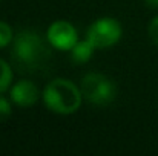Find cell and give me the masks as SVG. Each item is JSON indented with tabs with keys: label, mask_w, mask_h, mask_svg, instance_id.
Instances as JSON below:
<instances>
[{
	"label": "cell",
	"mask_w": 158,
	"mask_h": 156,
	"mask_svg": "<svg viewBox=\"0 0 158 156\" xmlns=\"http://www.w3.org/2000/svg\"><path fill=\"white\" fill-rule=\"evenodd\" d=\"M48 38H43L34 29H22L15 34L11 45L12 66L19 72H35L43 69L51 58Z\"/></svg>",
	"instance_id": "cell-1"
},
{
	"label": "cell",
	"mask_w": 158,
	"mask_h": 156,
	"mask_svg": "<svg viewBox=\"0 0 158 156\" xmlns=\"http://www.w3.org/2000/svg\"><path fill=\"white\" fill-rule=\"evenodd\" d=\"M42 100L48 110L57 115H71L75 113L83 103V94L80 86L68 78H54L49 81L43 92Z\"/></svg>",
	"instance_id": "cell-2"
},
{
	"label": "cell",
	"mask_w": 158,
	"mask_h": 156,
	"mask_svg": "<svg viewBox=\"0 0 158 156\" xmlns=\"http://www.w3.org/2000/svg\"><path fill=\"white\" fill-rule=\"evenodd\" d=\"M83 98L94 106H107L117 97V86L114 80L100 72H89L80 81Z\"/></svg>",
	"instance_id": "cell-3"
},
{
	"label": "cell",
	"mask_w": 158,
	"mask_h": 156,
	"mask_svg": "<svg viewBox=\"0 0 158 156\" xmlns=\"http://www.w3.org/2000/svg\"><path fill=\"white\" fill-rule=\"evenodd\" d=\"M123 35L121 23L114 17H102L92 22L88 28L86 38L95 46V49H109L120 42Z\"/></svg>",
	"instance_id": "cell-4"
},
{
	"label": "cell",
	"mask_w": 158,
	"mask_h": 156,
	"mask_svg": "<svg viewBox=\"0 0 158 156\" xmlns=\"http://www.w3.org/2000/svg\"><path fill=\"white\" fill-rule=\"evenodd\" d=\"M46 38L49 45L57 51H71L78 42L75 26L68 20H55L48 26Z\"/></svg>",
	"instance_id": "cell-5"
},
{
	"label": "cell",
	"mask_w": 158,
	"mask_h": 156,
	"mask_svg": "<svg viewBox=\"0 0 158 156\" xmlns=\"http://www.w3.org/2000/svg\"><path fill=\"white\" fill-rule=\"evenodd\" d=\"M40 90L35 86V83L29 80H20L14 83L9 89V98L11 101L19 107H32L40 100Z\"/></svg>",
	"instance_id": "cell-6"
},
{
	"label": "cell",
	"mask_w": 158,
	"mask_h": 156,
	"mask_svg": "<svg viewBox=\"0 0 158 156\" xmlns=\"http://www.w3.org/2000/svg\"><path fill=\"white\" fill-rule=\"evenodd\" d=\"M69 52H71L72 63H75V64H85V63H88L92 58V55L95 52V46L88 38H85V40H78Z\"/></svg>",
	"instance_id": "cell-7"
},
{
	"label": "cell",
	"mask_w": 158,
	"mask_h": 156,
	"mask_svg": "<svg viewBox=\"0 0 158 156\" xmlns=\"http://www.w3.org/2000/svg\"><path fill=\"white\" fill-rule=\"evenodd\" d=\"M12 78H14L12 66L3 58H0V94H5L8 89H11Z\"/></svg>",
	"instance_id": "cell-8"
},
{
	"label": "cell",
	"mask_w": 158,
	"mask_h": 156,
	"mask_svg": "<svg viewBox=\"0 0 158 156\" xmlns=\"http://www.w3.org/2000/svg\"><path fill=\"white\" fill-rule=\"evenodd\" d=\"M14 31L11 28L9 23L0 20V49L6 48V46H11L12 42H14Z\"/></svg>",
	"instance_id": "cell-9"
},
{
	"label": "cell",
	"mask_w": 158,
	"mask_h": 156,
	"mask_svg": "<svg viewBox=\"0 0 158 156\" xmlns=\"http://www.w3.org/2000/svg\"><path fill=\"white\" fill-rule=\"evenodd\" d=\"M12 104L11 98H6L3 94H0V122H5L12 115Z\"/></svg>",
	"instance_id": "cell-10"
},
{
	"label": "cell",
	"mask_w": 158,
	"mask_h": 156,
	"mask_svg": "<svg viewBox=\"0 0 158 156\" xmlns=\"http://www.w3.org/2000/svg\"><path fill=\"white\" fill-rule=\"evenodd\" d=\"M148 34H149L151 42L158 46V15H155V17L151 20V23H149V26H148Z\"/></svg>",
	"instance_id": "cell-11"
},
{
	"label": "cell",
	"mask_w": 158,
	"mask_h": 156,
	"mask_svg": "<svg viewBox=\"0 0 158 156\" xmlns=\"http://www.w3.org/2000/svg\"><path fill=\"white\" fill-rule=\"evenodd\" d=\"M144 3L149 8H158V0H144Z\"/></svg>",
	"instance_id": "cell-12"
},
{
	"label": "cell",
	"mask_w": 158,
	"mask_h": 156,
	"mask_svg": "<svg viewBox=\"0 0 158 156\" xmlns=\"http://www.w3.org/2000/svg\"><path fill=\"white\" fill-rule=\"evenodd\" d=\"M0 2H2V0H0Z\"/></svg>",
	"instance_id": "cell-13"
}]
</instances>
